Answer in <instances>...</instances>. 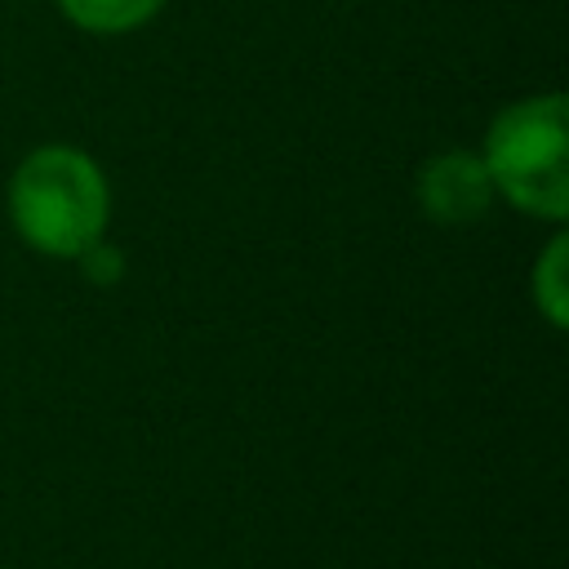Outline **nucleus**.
I'll return each instance as SVG.
<instances>
[{
    "label": "nucleus",
    "instance_id": "1",
    "mask_svg": "<svg viewBox=\"0 0 569 569\" xmlns=\"http://www.w3.org/2000/svg\"><path fill=\"white\" fill-rule=\"evenodd\" d=\"M4 204L27 249L53 262H76L107 236L111 182L89 151L71 142H44L27 151L9 173Z\"/></svg>",
    "mask_w": 569,
    "mask_h": 569
},
{
    "label": "nucleus",
    "instance_id": "2",
    "mask_svg": "<svg viewBox=\"0 0 569 569\" xmlns=\"http://www.w3.org/2000/svg\"><path fill=\"white\" fill-rule=\"evenodd\" d=\"M480 160L502 196L525 218L565 227L569 218V98L560 89L525 93L493 111L480 138Z\"/></svg>",
    "mask_w": 569,
    "mask_h": 569
},
{
    "label": "nucleus",
    "instance_id": "3",
    "mask_svg": "<svg viewBox=\"0 0 569 569\" xmlns=\"http://www.w3.org/2000/svg\"><path fill=\"white\" fill-rule=\"evenodd\" d=\"M413 200L427 222L440 227H471L493 204V182L485 173L480 151H436L413 173Z\"/></svg>",
    "mask_w": 569,
    "mask_h": 569
},
{
    "label": "nucleus",
    "instance_id": "4",
    "mask_svg": "<svg viewBox=\"0 0 569 569\" xmlns=\"http://www.w3.org/2000/svg\"><path fill=\"white\" fill-rule=\"evenodd\" d=\"M529 298H533V311L551 329L569 325V231L565 227H556L551 240L542 244V253L533 258V267H529Z\"/></svg>",
    "mask_w": 569,
    "mask_h": 569
},
{
    "label": "nucleus",
    "instance_id": "5",
    "mask_svg": "<svg viewBox=\"0 0 569 569\" xmlns=\"http://www.w3.org/2000/svg\"><path fill=\"white\" fill-rule=\"evenodd\" d=\"M58 13L89 36H124L147 27L169 0H53Z\"/></svg>",
    "mask_w": 569,
    "mask_h": 569
},
{
    "label": "nucleus",
    "instance_id": "6",
    "mask_svg": "<svg viewBox=\"0 0 569 569\" xmlns=\"http://www.w3.org/2000/svg\"><path fill=\"white\" fill-rule=\"evenodd\" d=\"M76 267H80V276L89 280V284H98V289H111V284H120L124 280V271H129V262H124V253L102 236L98 244H89L80 258H76Z\"/></svg>",
    "mask_w": 569,
    "mask_h": 569
}]
</instances>
